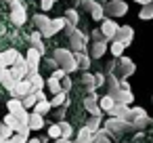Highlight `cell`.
<instances>
[{
  "label": "cell",
  "instance_id": "obj_1",
  "mask_svg": "<svg viewBox=\"0 0 153 143\" xmlns=\"http://www.w3.org/2000/svg\"><path fill=\"white\" fill-rule=\"evenodd\" d=\"M53 57L57 59V63H59V67H63L67 74H71V72H76V70H80V63H78V59H76V53L74 51H65V49H57L55 53H53Z\"/></svg>",
  "mask_w": 153,
  "mask_h": 143
},
{
  "label": "cell",
  "instance_id": "obj_2",
  "mask_svg": "<svg viewBox=\"0 0 153 143\" xmlns=\"http://www.w3.org/2000/svg\"><path fill=\"white\" fill-rule=\"evenodd\" d=\"M65 34H67V38H69V44H71V51H74V53L86 51L88 36H86L84 32H80L76 25H71V23L67 21V25H65Z\"/></svg>",
  "mask_w": 153,
  "mask_h": 143
},
{
  "label": "cell",
  "instance_id": "obj_3",
  "mask_svg": "<svg viewBox=\"0 0 153 143\" xmlns=\"http://www.w3.org/2000/svg\"><path fill=\"white\" fill-rule=\"evenodd\" d=\"M105 15L115 19V17H122L128 13V2H124V0H105Z\"/></svg>",
  "mask_w": 153,
  "mask_h": 143
},
{
  "label": "cell",
  "instance_id": "obj_4",
  "mask_svg": "<svg viewBox=\"0 0 153 143\" xmlns=\"http://www.w3.org/2000/svg\"><path fill=\"white\" fill-rule=\"evenodd\" d=\"M134 72H136V63H134L132 59H128V57H124V55H122L113 74H115L120 80H126V78H128V76H132Z\"/></svg>",
  "mask_w": 153,
  "mask_h": 143
},
{
  "label": "cell",
  "instance_id": "obj_5",
  "mask_svg": "<svg viewBox=\"0 0 153 143\" xmlns=\"http://www.w3.org/2000/svg\"><path fill=\"white\" fill-rule=\"evenodd\" d=\"M103 128H107L111 135H115V133H126V130H134V124L130 122V120H120V118H109V120H105V126Z\"/></svg>",
  "mask_w": 153,
  "mask_h": 143
},
{
  "label": "cell",
  "instance_id": "obj_6",
  "mask_svg": "<svg viewBox=\"0 0 153 143\" xmlns=\"http://www.w3.org/2000/svg\"><path fill=\"white\" fill-rule=\"evenodd\" d=\"M11 21L15 25H23L27 21V13H25V2L21 0V2L13 4V11H11Z\"/></svg>",
  "mask_w": 153,
  "mask_h": 143
},
{
  "label": "cell",
  "instance_id": "obj_7",
  "mask_svg": "<svg viewBox=\"0 0 153 143\" xmlns=\"http://www.w3.org/2000/svg\"><path fill=\"white\" fill-rule=\"evenodd\" d=\"M101 32H103L105 40H115V36H117V32H120V25H117L111 17H107V19H103V23H101Z\"/></svg>",
  "mask_w": 153,
  "mask_h": 143
},
{
  "label": "cell",
  "instance_id": "obj_8",
  "mask_svg": "<svg viewBox=\"0 0 153 143\" xmlns=\"http://www.w3.org/2000/svg\"><path fill=\"white\" fill-rule=\"evenodd\" d=\"M107 95H111V97L115 99V103H124V105H132V103H134V95H132V91H126V88L109 91Z\"/></svg>",
  "mask_w": 153,
  "mask_h": 143
},
{
  "label": "cell",
  "instance_id": "obj_9",
  "mask_svg": "<svg viewBox=\"0 0 153 143\" xmlns=\"http://www.w3.org/2000/svg\"><path fill=\"white\" fill-rule=\"evenodd\" d=\"M25 61H27V67H30V72H38V67H40V61H42V53L38 51V49H30L27 51V55H25Z\"/></svg>",
  "mask_w": 153,
  "mask_h": 143
},
{
  "label": "cell",
  "instance_id": "obj_10",
  "mask_svg": "<svg viewBox=\"0 0 153 143\" xmlns=\"http://www.w3.org/2000/svg\"><path fill=\"white\" fill-rule=\"evenodd\" d=\"M51 21H53V19H48L46 15H34V23L38 25V30L42 32L44 38H53V36H51Z\"/></svg>",
  "mask_w": 153,
  "mask_h": 143
},
{
  "label": "cell",
  "instance_id": "obj_11",
  "mask_svg": "<svg viewBox=\"0 0 153 143\" xmlns=\"http://www.w3.org/2000/svg\"><path fill=\"white\" fill-rule=\"evenodd\" d=\"M30 93H34V91H32V82H30L27 78H25V80H19V82H17V86L11 91V95H13V97H19V99L27 97Z\"/></svg>",
  "mask_w": 153,
  "mask_h": 143
},
{
  "label": "cell",
  "instance_id": "obj_12",
  "mask_svg": "<svg viewBox=\"0 0 153 143\" xmlns=\"http://www.w3.org/2000/svg\"><path fill=\"white\" fill-rule=\"evenodd\" d=\"M84 107L90 112V116H101V114H103V109H101L99 99H97V95H94V93H90V95L84 99Z\"/></svg>",
  "mask_w": 153,
  "mask_h": 143
},
{
  "label": "cell",
  "instance_id": "obj_13",
  "mask_svg": "<svg viewBox=\"0 0 153 143\" xmlns=\"http://www.w3.org/2000/svg\"><path fill=\"white\" fill-rule=\"evenodd\" d=\"M117 40H122L126 46H130L132 42H134V30L130 28V25H120V32H117V36H115Z\"/></svg>",
  "mask_w": 153,
  "mask_h": 143
},
{
  "label": "cell",
  "instance_id": "obj_14",
  "mask_svg": "<svg viewBox=\"0 0 153 143\" xmlns=\"http://www.w3.org/2000/svg\"><path fill=\"white\" fill-rule=\"evenodd\" d=\"M42 38H44V36H42L40 30H38V32H32V34H30V44H32L34 49H38V51L44 55V53H46V46H44V40H42Z\"/></svg>",
  "mask_w": 153,
  "mask_h": 143
},
{
  "label": "cell",
  "instance_id": "obj_15",
  "mask_svg": "<svg viewBox=\"0 0 153 143\" xmlns=\"http://www.w3.org/2000/svg\"><path fill=\"white\" fill-rule=\"evenodd\" d=\"M107 53V40H94L92 49H90V57L92 59H101Z\"/></svg>",
  "mask_w": 153,
  "mask_h": 143
},
{
  "label": "cell",
  "instance_id": "obj_16",
  "mask_svg": "<svg viewBox=\"0 0 153 143\" xmlns=\"http://www.w3.org/2000/svg\"><path fill=\"white\" fill-rule=\"evenodd\" d=\"M27 80L32 82V91H34V93H36V91H42V88L46 86V80H44L38 72H30V74H27Z\"/></svg>",
  "mask_w": 153,
  "mask_h": 143
},
{
  "label": "cell",
  "instance_id": "obj_17",
  "mask_svg": "<svg viewBox=\"0 0 153 143\" xmlns=\"http://www.w3.org/2000/svg\"><path fill=\"white\" fill-rule=\"evenodd\" d=\"M17 57H19V53H17L15 49H9V51H4V53H0V61L4 63V67H13L15 61H17Z\"/></svg>",
  "mask_w": 153,
  "mask_h": 143
},
{
  "label": "cell",
  "instance_id": "obj_18",
  "mask_svg": "<svg viewBox=\"0 0 153 143\" xmlns=\"http://www.w3.org/2000/svg\"><path fill=\"white\" fill-rule=\"evenodd\" d=\"M11 74L17 78V80H25L27 78V74H30V67H27V63H15L13 67H11Z\"/></svg>",
  "mask_w": 153,
  "mask_h": 143
},
{
  "label": "cell",
  "instance_id": "obj_19",
  "mask_svg": "<svg viewBox=\"0 0 153 143\" xmlns=\"http://www.w3.org/2000/svg\"><path fill=\"white\" fill-rule=\"evenodd\" d=\"M92 139H94V133L88 126H84V128H80V133L76 137V143H92Z\"/></svg>",
  "mask_w": 153,
  "mask_h": 143
},
{
  "label": "cell",
  "instance_id": "obj_20",
  "mask_svg": "<svg viewBox=\"0 0 153 143\" xmlns=\"http://www.w3.org/2000/svg\"><path fill=\"white\" fill-rule=\"evenodd\" d=\"M17 82H19V80H17V78H15V76L11 74V70L7 67V70H4V80H2V86H4V88H7V91L11 93V91H13V88L17 86Z\"/></svg>",
  "mask_w": 153,
  "mask_h": 143
},
{
  "label": "cell",
  "instance_id": "obj_21",
  "mask_svg": "<svg viewBox=\"0 0 153 143\" xmlns=\"http://www.w3.org/2000/svg\"><path fill=\"white\" fill-rule=\"evenodd\" d=\"M4 124H7V126H11L15 133H19V130H21V126H23V124H21V120H19L15 114H11V112L4 116Z\"/></svg>",
  "mask_w": 153,
  "mask_h": 143
},
{
  "label": "cell",
  "instance_id": "obj_22",
  "mask_svg": "<svg viewBox=\"0 0 153 143\" xmlns=\"http://www.w3.org/2000/svg\"><path fill=\"white\" fill-rule=\"evenodd\" d=\"M124 49H126V44L122 42V40H111V46H109V51H111V55L115 57V59H120L122 55H124Z\"/></svg>",
  "mask_w": 153,
  "mask_h": 143
},
{
  "label": "cell",
  "instance_id": "obj_23",
  "mask_svg": "<svg viewBox=\"0 0 153 143\" xmlns=\"http://www.w3.org/2000/svg\"><path fill=\"white\" fill-rule=\"evenodd\" d=\"M82 84L86 86V91L88 93H94L99 86H97V78H94V74H84L82 76Z\"/></svg>",
  "mask_w": 153,
  "mask_h": 143
},
{
  "label": "cell",
  "instance_id": "obj_24",
  "mask_svg": "<svg viewBox=\"0 0 153 143\" xmlns=\"http://www.w3.org/2000/svg\"><path fill=\"white\" fill-rule=\"evenodd\" d=\"M65 25H67V17H65V19H63V17L53 19V21H51V36H55V34H59L61 30H65Z\"/></svg>",
  "mask_w": 153,
  "mask_h": 143
},
{
  "label": "cell",
  "instance_id": "obj_25",
  "mask_svg": "<svg viewBox=\"0 0 153 143\" xmlns=\"http://www.w3.org/2000/svg\"><path fill=\"white\" fill-rule=\"evenodd\" d=\"M130 122L134 124V128H145L151 120H149V116H147V114H134Z\"/></svg>",
  "mask_w": 153,
  "mask_h": 143
},
{
  "label": "cell",
  "instance_id": "obj_26",
  "mask_svg": "<svg viewBox=\"0 0 153 143\" xmlns=\"http://www.w3.org/2000/svg\"><path fill=\"white\" fill-rule=\"evenodd\" d=\"M76 59H78V63H80V70H90V59H92V57H88L86 51L76 53Z\"/></svg>",
  "mask_w": 153,
  "mask_h": 143
},
{
  "label": "cell",
  "instance_id": "obj_27",
  "mask_svg": "<svg viewBox=\"0 0 153 143\" xmlns=\"http://www.w3.org/2000/svg\"><path fill=\"white\" fill-rule=\"evenodd\" d=\"M46 88H51V93H53V95H57V93H61V91H63V84H61V80H59V78L51 76V78L46 80Z\"/></svg>",
  "mask_w": 153,
  "mask_h": 143
},
{
  "label": "cell",
  "instance_id": "obj_28",
  "mask_svg": "<svg viewBox=\"0 0 153 143\" xmlns=\"http://www.w3.org/2000/svg\"><path fill=\"white\" fill-rule=\"evenodd\" d=\"M99 105H101V109H103V112H111V109H113L117 103H115V99H113L111 95H105V97H101Z\"/></svg>",
  "mask_w": 153,
  "mask_h": 143
},
{
  "label": "cell",
  "instance_id": "obj_29",
  "mask_svg": "<svg viewBox=\"0 0 153 143\" xmlns=\"http://www.w3.org/2000/svg\"><path fill=\"white\" fill-rule=\"evenodd\" d=\"M44 126V120H42V114H38V112H34L32 116H30V128L32 130H40Z\"/></svg>",
  "mask_w": 153,
  "mask_h": 143
},
{
  "label": "cell",
  "instance_id": "obj_30",
  "mask_svg": "<svg viewBox=\"0 0 153 143\" xmlns=\"http://www.w3.org/2000/svg\"><path fill=\"white\" fill-rule=\"evenodd\" d=\"M109 137H111V133H109L107 128H99V130L94 133L92 143H109Z\"/></svg>",
  "mask_w": 153,
  "mask_h": 143
},
{
  "label": "cell",
  "instance_id": "obj_31",
  "mask_svg": "<svg viewBox=\"0 0 153 143\" xmlns=\"http://www.w3.org/2000/svg\"><path fill=\"white\" fill-rule=\"evenodd\" d=\"M90 15H92V19H94V21H101V19H105V7H103L101 2H94V7H92Z\"/></svg>",
  "mask_w": 153,
  "mask_h": 143
},
{
  "label": "cell",
  "instance_id": "obj_32",
  "mask_svg": "<svg viewBox=\"0 0 153 143\" xmlns=\"http://www.w3.org/2000/svg\"><path fill=\"white\" fill-rule=\"evenodd\" d=\"M48 139H53V141H59V139H63L61 124H53V126L48 128Z\"/></svg>",
  "mask_w": 153,
  "mask_h": 143
},
{
  "label": "cell",
  "instance_id": "obj_33",
  "mask_svg": "<svg viewBox=\"0 0 153 143\" xmlns=\"http://www.w3.org/2000/svg\"><path fill=\"white\" fill-rule=\"evenodd\" d=\"M138 17H140L143 21H149V19H153V2H149V4H145V7L140 9V13H138Z\"/></svg>",
  "mask_w": 153,
  "mask_h": 143
},
{
  "label": "cell",
  "instance_id": "obj_34",
  "mask_svg": "<svg viewBox=\"0 0 153 143\" xmlns=\"http://www.w3.org/2000/svg\"><path fill=\"white\" fill-rule=\"evenodd\" d=\"M65 101H67V93L65 91H61V93H57L53 99H51V103H53V107H61V105H65Z\"/></svg>",
  "mask_w": 153,
  "mask_h": 143
},
{
  "label": "cell",
  "instance_id": "obj_35",
  "mask_svg": "<svg viewBox=\"0 0 153 143\" xmlns=\"http://www.w3.org/2000/svg\"><path fill=\"white\" fill-rule=\"evenodd\" d=\"M51 107H53V103L44 99V101H38V103H36L34 112H38V114H42V116H44V114H48V112H51Z\"/></svg>",
  "mask_w": 153,
  "mask_h": 143
},
{
  "label": "cell",
  "instance_id": "obj_36",
  "mask_svg": "<svg viewBox=\"0 0 153 143\" xmlns=\"http://www.w3.org/2000/svg\"><path fill=\"white\" fill-rule=\"evenodd\" d=\"M21 101H23V105H25V107H36V103L40 101V99H38V91H36V93H30V95H27V97H23Z\"/></svg>",
  "mask_w": 153,
  "mask_h": 143
},
{
  "label": "cell",
  "instance_id": "obj_37",
  "mask_svg": "<svg viewBox=\"0 0 153 143\" xmlns=\"http://www.w3.org/2000/svg\"><path fill=\"white\" fill-rule=\"evenodd\" d=\"M101 120H103L101 116H92V118H90V120L86 122V126H88V128H90L92 133H97V130L101 128Z\"/></svg>",
  "mask_w": 153,
  "mask_h": 143
},
{
  "label": "cell",
  "instance_id": "obj_38",
  "mask_svg": "<svg viewBox=\"0 0 153 143\" xmlns=\"http://www.w3.org/2000/svg\"><path fill=\"white\" fill-rule=\"evenodd\" d=\"M59 124H61V130H63V139H69V137L74 135V128H71V124H69V122H65V120H61Z\"/></svg>",
  "mask_w": 153,
  "mask_h": 143
},
{
  "label": "cell",
  "instance_id": "obj_39",
  "mask_svg": "<svg viewBox=\"0 0 153 143\" xmlns=\"http://www.w3.org/2000/svg\"><path fill=\"white\" fill-rule=\"evenodd\" d=\"M13 135H15V130H13L11 126H7V124H2V128H0V137H2V139L7 141V139H11Z\"/></svg>",
  "mask_w": 153,
  "mask_h": 143
},
{
  "label": "cell",
  "instance_id": "obj_40",
  "mask_svg": "<svg viewBox=\"0 0 153 143\" xmlns=\"http://www.w3.org/2000/svg\"><path fill=\"white\" fill-rule=\"evenodd\" d=\"M67 21H69L71 25H78V21H80V15H78V11L69 9V11H67Z\"/></svg>",
  "mask_w": 153,
  "mask_h": 143
},
{
  "label": "cell",
  "instance_id": "obj_41",
  "mask_svg": "<svg viewBox=\"0 0 153 143\" xmlns=\"http://www.w3.org/2000/svg\"><path fill=\"white\" fill-rule=\"evenodd\" d=\"M94 78H97V86H105L107 84V76L105 74H94Z\"/></svg>",
  "mask_w": 153,
  "mask_h": 143
},
{
  "label": "cell",
  "instance_id": "obj_42",
  "mask_svg": "<svg viewBox=\"0 0 153 143\" xmlns=\"http://www.w3.org/2000/svg\"><path fill=\"white\" fill-rule=\"evenodd\" d=\"M53 4H55V0H40L42 11H51V9H53Z\"/></svg>",
  "mask_w": 153,
  "mask_h": 143
},
{
  "label": "cell",
  "instance_id": "obj_43",
  "mask_svg": "<svg viewBox=\"0 0 153 143\" xmlns=\"http://www.w3.org/2000/svg\"><path fill=\"white\" fill-rule=\"evenodd\" d=\"M61 84H63V91L67 93V91L71 88V78H69V76H65V78H61Z\"/></svg>",
  "mask_w": 153,
  "mask_h": 143
},
{
  "label": "cell",
  "instance_id": "obj_44",
  "mask_svg": "<svg viewBox=\"0 0 153 143\" xmlns=\"http://www.w3.org/2000/svg\"><path fill=\"white\" fill-rule=\"evenodd\" d=\"M53 76H55V78H59V80H61V78H65V76H67V72H65V70H63V67H57V70H55V72H53Z\"/></svg>",
  "mask_w": 153,
  "mask_h": 143
},
{
  "label": "cell",
  "instance_id": "obj_45",
  "mask_svg": "<svg viewBox=\"0 0 153 143\" xmlns=\"http://www.w3.org/2000/svg\"><path fill=\"white\" fill-rule=\"evenodd\" d=\"M92 38H94V40H105L103 32H99V30H94V32H92Z\"/></svg>",
  "mask_w": 153,
  "mask_h": 143
},
{
  "label": "cell",
  "instance_id": "obj_46",
  "mask_svg": "<svg viewBox=\"0 0 153 143\" xmlns=\"http://www.w3.org/2000/svg\"><path fill=\"white\" fill-rule=\"evenodd\" d=\"M134 2H138V4H143V7H145V4H149V2H153V0H134Z\"/></svg>",
  "mask_w": 153,
  "mask_h": 143
},
{
  "label": "cell",
  "instance_id": "obj_47",
  "mask_svg": "<svg viewBox=\"0 0 153 143\" xmlns=\"http://www.w3.org/2000/svg\"><path fill=\"white\" fill-rule=\"evenodd\" d=\"M122 88H126V91H130V84H128V80H122Z\"/></svg>",
  "mask_w": 153,
  "mask_h": 143
},
{
  "label": "cell",
  "instance_id": "obj_48",
  "mask_svg": "<svg viewBox=\"0 0 153 143\" xmlns=\"http://www.w3.org/2000/svg\"><path fill=\"white\" fill-rule=\"evenodd\" d=\"M38 99H40V101H44V99H46V95H44V91H38Z\"/></svg>",
  "mask_w": 153,
  "mask_h": 143
},
{
  "label": "cell",
  "instance_id": "obj_49",
  "mask_svg": "<svg viewBox=\"0 0 153 143\" xmlns=\"http://www.w3.org/2000/svg\"><path fill=\"white\" fill-rule=\"evenodd\" d=\"M4 70H7V67H2V70H0V84H2V80H4Z\"/></svg>",
  "mask_w": 153,
  "mask_h": 143
},
{
  "label": "cell",
  "instance_id": "obj_50",
  "mask_svg": "<svg viewBox=\"0 0 153 143\" xmlns=\"http://www.w3.org/2000/svg\"><path fill=\"white\" fill-rule=\"evenodd\" d=\"M27 143H42L40 139H27Z\"/></svg>",
  "mask_w": 153,
  "mask_h": 143
},
{
  "label": "cell",
  "instance_id": "obj_51",
  "mask_svg": "<svg viewBox=\"0 0 153 143\" xmlns=\"http://www.w3.org/2000/svg\"><path fill=\"white\" fill-rule=\"evenodd\" d=\"M61 143H76V141H69V139H59Z\"/></svg>",
  "mask_w": 153,
  "mask_h": 143
},
{
  "label": "cell",
  "instance_id": "obj_52",
  "mask_svg": "<svg viewBox=\"0 0 153 143\" xmlns=\"http://www.w3.org/2000/svg\"><path fill=\"white\" fill-rule=\"evenodd\" d=\"M4 2H9V4H13V2H15V0H4Z\"/></svg>",
  "mask_w": 153,
  "mask_h": 143
},
{
  "label": "cell",
  "instance_id": "obj_53",
  "mask_svg": "<svg viewBox=\"0 0 153 143\" xmlns=\"http://www.w3.org/2000/svg\"><path fill=\"white\" fill-rule=\"evenodd\" d=\"M2 67H4V63H2V61H0V70H2Z\"/></svg>",
  "mask_w": 153,
  "mask_h": 143
},
{
  "label": "cell",
  "instance_id": "obj_54",
  "mask_svg": "<svg viewBox=\"0 0 153 143\" xmlns=\"http://www.w3.org/2000/svg\"><path fill=\"white\" fill-rule=\"evenodd\" d=\"M0 128H2V126H0Z\"/></svg>",
  "mask_w": 153,
  "mask_h": 143
}]
</instances>
